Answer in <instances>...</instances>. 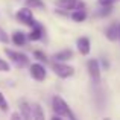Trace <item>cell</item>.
I'll list each match as a JSON object with an SVG mask.
<instances>
[{"label":"cell","instance_id":"6da1fadb","mask_svg":"<svg viewBox=\"0 0 120 120\" xmlns=\"http://www.w3.org/2000/svg\"><path fill=\"white\" fill-rule=\"evenodd\" d=\"M52 109L55 116H58V117H67L68 120H76V116L73 114L70 106L67 105V102L61 96H55L52 99Z\"/></svg>","mask_w":120,"mask_h":120},{"label":"cell","instance_id":"7a4b0ae2","mask_svg":"<svg viewBox=\"0 0 120 120\" xmlns=\"http://www.w3.org/2000/svg\"><path fill=\"white\" fill-rule=\"evenodd\" d=\"M5 53L17 67H27V65H29V58H27V55H24V53L15 52V50H11V49H8V47L5 49Z\"/></svg>","mask_w":120,"mask_h":120},{"label":"cell","instance_id":"3957f363","mask_svg":"<svg viewBox=\"0 0 120 120\" xmlns=\"http://www.w3.org/2000/svg\"><path fill=\"white\" fill-rule=\"evenodd\" d=\"M52 70L55 71V75L61 79H67V78L75 75V68L70 65L64 64V62H53L52 64Z\"/></svg>","mask_w":120,"mask_h":120},{"label":"cell","instance_id":"277c9868","mask_svg":"<svg viewBox=\"0 0 120 120\" xmlns=\"http://www.w3.org/2000/svg\"><path fill=\"white\" fill-rule=\"evenodd\" d=\"M15 18H17L20 23L26 24V26H30V27H34L37 24V21L34 20V14H32V11H30V8L18 9L17 14H15Z\"/></svg>","mask_w":120,"mask_h":120},{"label":"cell","instance_id":"5b68a950","mask_svg":"<svg viewBox=\"0 0 120 120\" xmlns=\"http://www.w3.org/2000/svg\"><path fill=\"white\" fill-rule=\"evenodd\" d=\"M56 6L64 11H81V9L85 8V3L81 2V0H56Z\"/></svg>","mask_w":120,"mask_h":120},{"label":"cell","instance_id":"8992f818","mask_svg":"<svg viewBox=\"0 0 120 120\" xmlns=\"http://www.w3.org/2000/svg\"><path fill=\"white\" fill-rule=\"evenodd\" d=\"M87 68H88V75H90L91 81L94 84H99L100 82V65L97 59H90L87 62Z\"/></svg>","mask_w":120,"mask_h":120},{"label":"cell","instance_id":"52a82bcc","mask_svg":"<svg viewBox=\"0 0 120 120\" xmlns=\"http://www.w3.org/2000/svg\"><path fill=\"white\" fill-rule=\"evenodd\" d=\"M29 73H30V76H32L34 79L38 81V82H43L44 79H46V76H47L46 67L41 65V64H38V62L29 65Z\"/></svg>","mask_w":120,"mask_h":120},{"label":"cell","instance_id":"ba28073f","mask_svg":"<svg viewBox=\"0 0 120 120\" xmlns=\"http://www.w3.org/2000/svg\"><path fill=\"white\" fill-rule=\"evenodd\" d=\"M76 47H78V50H79L81 55H88V53H90V50H91L90 40H88L87 37H81V38H78Z\"/></svg>","mask_w":120,"mask_h":120},{"label":"cell","instance_id":"9c48e42d","mask_svg":"<svg viewBox=\"0 0 120 120\" xmlns=\"http://www.w3.org/2000/svg\"><path fill=\"white\" fill-rule=\"evenodd\" d=\"M18 116H20L21 120H32V106L26 100L20 102V114Z\"/></svg>","mask_w":120,"mask_h":120},{"label":"cell","instance_id":"30bf717a","mask_svg":"<svg viewBox=\"0 0 120 120\" xmlns=\"http://www.w3.org/2000/svg\"><path fill=\"white\" fill-rule=\"evenodd\" d=\"M105 35L109 41H117L119 40V24L112 23L111 26H108L105 30Z\"/></svg>","mask_w":120,"mask_h":120},{"label":"cell","instance_id":"8fae6325","mask_svg":"<svg viewBox=\"0 0 120 120\" xmlns=\"http://www.w3.org/2000/svg\"><path fill=\"white\" fill-rule=\"evenodd\" d=\"M73 58V52H71L70 49H65V50H61V52L55 53L53 55V59H55V62H64L67 61V59H71Z\"/></svg>","mask_w":120,"mask_h":120},{"label":"cell","instance_id":"7c38bea8","mask_svg":"<svg viewBox=\"0 0 120 120\" xmlns=\"http://www.w3.org/2000/svg\"><path fill=\"white\" fill-rule=\"evenodd\" d=\"M43 34H44V30H43V27L40 26L38 23L35 24V26L32 27V30H30V34L27 35V38H29L30 41H38L43 38Z\"/></svg>","mask_w":120,"mask_h":120},{"label":"cell","instance_id":"4fadbf2b","mask_svg":"<svg viewBox=\"0 0 120 120\" xmlns=\"http://www.w3.org/2000/svg\"><path fill=\"white\" fill-rule=\"evenodd\" d=\"M11 40L15 46H24V44H26V35H24L23 32H20V30H15V32L12 34Z\"/></svg>","mask_w":120,"mask_h":120},{"label":"cell","instance_id":"5bb4252c","mask_svg":"<svg viewBox=\"0 0 120 120\" xmlns=\"http://www.w3.org/2000/svg\"><path fill=\"white\" fill-rule=\"evenodd\" d=\"M32 119L34 120H46L44 111H43V108H41L40 103H35V105L32 106Z\"/></svg>","mask_w":120,"mask_h":120},{"label":"cell","instance_id":"9a60e30c","mask_svg":"<svg viewBox=\"0 0 120 120\" xmlns=\"http://www.w3.org/2000/svg\"><path fill=\"white\" fill-rule=\"evenodd\" d=\"M70 17H71V20L76 21V23H82V21L87 20V12H85L84 9H81V11H73Z\"/></svg>","mask_w":120,"mask_h":120},{"label":"cell","instance_id":"2e32d148","mask_svg":"<svg viewBox=\"0 0 120 120\" xmlns=\"http://www.w3.org/2000/svg\"><path fill=\"white\" fill-rule=\"evenodd\" d=\"M27 8H38V9H44V3L41 0H26Z\"/></svg>","mask_w":120,"mask_h":120},{"label":"cell","instance_id":"e0dca14e","mask_svg":"<svg viewBox=\"0 0 120 120\" xmlns=\"http://www.w3.org/2000/svg\"><path fill=\"white\" fill-rule=\"evenodd\" d=\"M34 56H35L37 59H40L41 62H47V61H49L47 56H46V53H43L41 50H34Z\"/></svg>","mask_w":120,"mask_h":120},{"label":"cell","instance_id":"ac0fdd59","mask_svg":"<svg viewBox=\"0 0 120 120\" xmlns=\"http://www.w3.org/2000/svg\"><path fill=\"white\" fill-rule=\"evenodd\" d=\"M0 109H2L3 112H6L8 111V102H6V99H5V94L0 91Z\"/></svg>","mask_w":120,"mask_h":120},{"label":"cell","instance_id":"d6986e66","mask_svg":"<svg viewBox=\"0 0 120 120\" xmlns=\"http://www.w3.org/2000/svg\"><path fill=\"white\" fill-rule=\"evenodd\" d=\"M9 68H11V67H9L8 62H6L5 59L0 58V71H9Z\"/></svg>","mask_w":120,"mask_h":120},{"label":"cell","instance_id":"ffe728a7","mask_svg":"<svg viewBox=\"0 0 120 120\" xmlns=\"http://www.w3.org/2000/svg\"><path fill=\"white\" fill-rule=\"evenodd\" d=\"M117 2H120V0H99V5L100 6H111Z\"/></svg>","mask_w":120,"mask_h":120},{"label":"cell","instance_id":"44dd1931","mask_svg":"<svg viewBox=\"0 0 120 120\" xmlns=\"http://www.w3.org/2000/svg\"><path fill=\"white\" fill-rule=\"evenodd\" d=\"M0 41L2 43H9V37H8V34L5 32V30L0 27Z\"/></svg>","mask_w":120,"mask_h":120},{"label":"cell","instance_id":"7402d4cb","mask_svg":"<svg viewBox=\"0 0 120 120\" xmlns=\"http://www.w3.org/2000/svg\"><path fill=\"white\" fill-rule=\"evenodd\" d=\"M11 120H21L20 116H18V112H12L11 114Z\"/></svg>","mask_w":120,"mask_h":120},{"label":"cell","instance_id":"603a6c76","mask_svg":"<svg viewBox=\"0 0 120 120\" xmlns=\"http://www.w3.org/2000/svg\"><path fill=\"white\" fill-rule=\"evenodd\" d=\"M52 120H62V119H59L58 116H55V117H52Z\"/></svg>","mask_w":120,"mask_h":120},{"label":"cell","instance_id":"cb8c5ba5","mask_svg":"<svg viewBox=\"0 0 120 120\" xmlns=\"http://www.w3.org/2000/svg\"><path fill=\"white\" fill-rule=\"evenodd\" d=\"M119 40H120V24H119Z\"/></svg>","mask_w":120,"mask_h":120},{"label":"cell","instance_id":"d4e9b609","mask_svg":"<svg viewBox=\"0 0 120 120\" xmlns=\"http://www.w3.org/2000/svg\"><path fill=\"white\" fill-rule=\"evenodd\" d=\"M105 120H109V119H105Z\"/></svg>","mask_w":120,"mask_h":120}]
</instances>
